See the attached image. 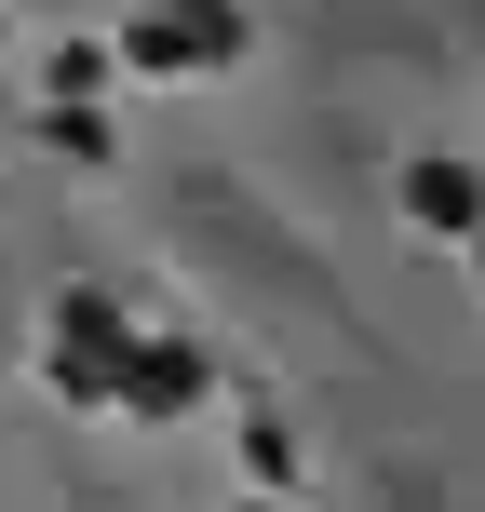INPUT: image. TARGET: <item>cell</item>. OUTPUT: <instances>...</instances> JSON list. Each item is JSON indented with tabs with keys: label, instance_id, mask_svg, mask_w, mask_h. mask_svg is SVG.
<instances>
[{
	"label": "cell",
	"instance_id": "1",
	"mask_svg": "<svg viewBox=\"0 0 485 512\" xmlns=\"http://www.w3.org/2000/svg\"><path fill=\"white\" fill-rule=\"evenodd\" d=\"M418 216H432V230H472V176H459V162H418Z\"/></svg>",
	"mask_w": 485,
	"mask_h": 512
}]
</instances>
